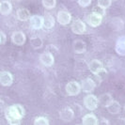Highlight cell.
Masks as SVG:
<instances>
[{"label": "cell", "instance_id": "obj_1", "mask_svg": "<svg viewBox=\"0 0 125 125\" xmlns=\"http://www.w3.org/2000/svg\"><path fill=\"white\" fill-rule=\"evenodd\" d=\"M25 114V108L22 106L21 104H13L11 106L8 107L6 109L5 115L13 117L15 119H21Z\"/></svg>", "mask_w": 125, "mask_h": 125}, {"label": "cell", "instance_id": "obj_2", "mask_svg": "<svg viewBox=\"0 0 125 125\" xmlns=\"http://www.w3.org/2000/svg\"><path fill=\"white\" fill-rule=\"evenodd\" d=\"M84 104L87 109L93 111L99 105V99L92 94H88L84 98Z\"/></svg>", "mask_w": 125, "mask_h": 125}, {"label": "cell", "instance_id": "obj_3", "mask_svg": "<svg viewBox=\"0 0 125 125\" xmlns=\"http://www.w3.org/2000/svg\"><path fill=\"white\" fill-rule=\"evenodd\" d=\"M81 85L75 81H71L66 85V92L70 96H76L81 91Z\"/></svg>", "mask_w": 125, "mask_h": 125}, {"label": "cell", "instance_id": "obj_4", "mask_svg": "<svg viewBox=\"0 0 125 125\" xmlns=\"http://www.w3.org/2000/svg\"><path fill=\"white\" fill-rule=\"evenodd\" d=\"M72 31L76 35H82L86 32V24L82 20H74L72 24Z\"/></svg>", "mask_w": 125, "mask_h": 125}, {"label": "cell", "instance_id": "obj_5", "mask_svg": "<svg viewBox=\"0 0 125 125\" xmlns=\"http://www.w3.org/2000/svg\"><path fill=\"white\" fill-rule=\"evenodd\" d=\"M0 83L3 87H10L13 83V76L10 73L2 71L0 73Z\"/></svg>", "mask_w": 125, "mask_h": 125}, {"label": "cell", "instance_id": "obj_6", "mask_svg": "<svg viewBox=\"0 0 125 125\" xmlns=\"http://www.w3.org/2000/svg\"><path fill=\"white\" fill-rule=\"evenodd\" d=\"M56 20L61 25H69L72 21V15H71V13H69L66 10H60L57 13Z\"/></svg>", "mask_w": 125, "mask_h": 125}, {"label": "cell", "instance_id": "obj_7", "mask_svg": "<svg viewBox=\"0 0 125 125\" xmlns=\"http://www.w3.org/2000/svg\"><path fill=\"white\" fill-rule=\"evenodd\" d=\"M95 86H96V83L94 81L92 78L88 77V78H86L85 80H83L81 83V88L82 90L84 92H87V93H90L92 92L95 88Z\"/></svg>", "mask_w": 125, "mask_h": 125}, {"label": "cell", "instance_id": "obj_8", "mask_svg": "<svg viewBox=\"0 0 125 125\" xmlns=\"http://www.w3.org/2000/svg\"><path fill=\"white\" fill-rule=\"evenodd\" d=\"M40 60L42 65H44L45 67H51L54 62H55V58L53 54L50 52H44L42 53L41 56H40Z\"/></svg>", "mask_w": 125, "mask_h": 125}, {"label": "cell", "instance_id": "obj_9", "mask_svg": "<svg viewBox=\"0 0 125 125\" xmlns=\"http://www.w3.org/2000/svg\"><path fill=\"white\" fill-rule=\"evenodd\" d=\"M102 17L103 16H101L99 14H96V13L94 12L90 13V14H88V17H87V23L90 26H92V27H97L102 23Z\"/></svg>", "mask_w": 125, "mask_h": 125}, {"label": "cell", "instance_id": "obj_10", "mask_svg": "<svg viewBox=\"0 0 125 125\" xmlns=\"http://www.w3.org/2000/svg\"><path fill=\"white\" fill-rule=\"evenodd\" d=\"M59 116H60V119H62L63 121H71L74 117V112L72 108L65 107L60 111Z\"/></svg>", "mask_w": 125, "mask_h": 125}, {"label": "cell", "instance_id": "obj_11", "mask_svg": "<svg viewBox=\"0 0 125 125\" xmlns=\"http://www.w3.org/2000/svg\"><path fill=\"white\" fill-rule=\"evenodd\" d=\"M26 37L22 31H15L11 35V41L16 45H23L25 42Z\"/></svg>", "mask_w": 125, "mask_h": 125}, {"label": "cell", "instance_id": "obj_12", "mask_svg": "<svg viewBox=\"0 0 125 125\" xmlns=\"http://www.w3.org/2000/svg\"><path fill=\"white\" fill-rule=\"evenodd\" d=\"M30 25L34 29H41L43 26V17L39 15H33L29 19Z\"/></svg>", "mask_w": 125, "mask_h": 125}, {"label": "cell", "instance_id": "obj_13", "mask_svg": "<svg viewBox=\"0 0 125 125\" xmlns=\"http://www.w3.org/2000/svg\"><path fill=\"white\" fill-rule=\"evenodd\" d=\"M73 47L76 54H83L87 50V44L82 40H75Z\"/></svg>", "mask_w": 125, "mask_h": 125}, {"label": "cell", "instance_id": "obj_14", "mask_svg": "<svg viewBox=\"0 0 125 125\" xmlns=\"http://www.w3.org/2000/svg\"><path fill=\"white\" fill-rule=\"evenodd\" d=\"M115 50L119 56H125V37H120L118 39V41L116 42Z\"/></svg>", "mask_w": 125, "mask_h": 125}, {"label": "cell", "instance_id": "obj_15", "mask_svg": "<svg viewBox=\"0 0 125 125\" xmlns=\"http://www.w3.org/2000/svg\"><path fill=\"white\" fill-rule=\"evenodd\" d=\"M102 68H104L103 63L101 62L100 60H98V59H93V60H91L90 62L88 63V69L93 74L97 73Z\"/></svg>", "mask_w": 125, "mask_h": 125}, {"label": "cell", "instance_id": "obj_16", "mask_svg": "<svg viewBox=\"0 0 125 125\" xmlns=\"http://www.w3.org/2000/svg\"><path fill=\"white\" fill-rule=\"evenodd\" d=\"M98 99H99V104H101L102 106H104V107H107L114 101L112 96L109 93L102 94Z\"/></svg>", "mask_w": 125, "mask_h": 125}, {"label": "cell", "instance_id": "obj_17", "mask_svg": "<svg viewBox=\"0 0 125 125\" xmlns=\"http://www.w3.org/2000/svg\"><path fill=\"white\" fill-rule=\"evenodd\" d=\"M11 10H12V6L9 1L4 0L0 3V12L2 15H9L11 12Z\"/></svg>", "mask_w": 125, "mask_h": 125}, {"label": "cell", "instance_id": "obj_18", "mask_svg": "<svg viewBox=\"0 0 125 125\" xmlns=\"http://www.w3.org/2000/svg\"><path fill=\"white\" fill-rule=\"evenodd\" d=\"M82 123L84 125H97L98 119L93 114H88L82 119Z\"/></svg>", "mask_w": 125, "mask_h": 125}, {"label": "cell", "instance_id": "obj_19", "mask_svg": "<svg viewBox=\"0 0 125 125\" xmlns=\"http://www.w3.org/2000/svg\"><path fill=\"white\" fill-rule=\"evenodd\" d=\"M16 14H17L18 20L22 21V22L27 21V20H29L30 17H31L29 10H26V9H19L18 10H17V12H16Z\"/></svg>", "mask_w": 125, "mask_h": 125}, {"label": "cell", "instance_id": "obj_20", "mask_svg": "<svg viewBox=\"0 0 125 125\" xmlns=\"http://www.w3.org/2000/svg\"><path fill=\"white\" fill-rule=\"evenodd\" d=\"M110 26L114 30H121L124 27V22L119 17H116L110 21Z\"/></svg>", "mask_w": 125, "mask_h": 125}, {"label": "cell", "instance_id": "obj_21", "mask_svg": "<svg viewBox=\"0 0 125 125\" xmlns=\"http://www.w3.org/2000/svg\"><path fill=\"white\" fill-rule=\"evenodd\" d=\"M55 25V18L51 14H46L43 17V26L46 29H51Z\"/></svg>", "mask_w": 125, "mask_h": 125}, {"label": "cell", "instance_id": "obj_22", "mask_svg": "<svg viewBox=\"0 0 125 125\" xmlns=\"http://www.w3.org/2000/svg\"><path fill=\"white\" fill-rule=\"evenodd\" d=\"M107 110H108V112L113 114V115H115V114H119L120 112V109H121V106H120V104H119V102H117V101H113L112 103L106 107Z\"/></svg>", "mask_w": 125, "mask_h": 125}, {"label": "cell", "instance_id": "obj_23", "mask_svg": "<svg viewBox=\"0 0 125 125\" xmlns=\"http://www.w3.org/2000/svg\"><path fill=\"white\" fill-rule=\"evenodd\" d=\"M107 71L104 68H102V69L97 73H95V78H94L93 80L94 81H96L97 80V83L96 84H100L101 82H103L105 78L107 77Z\"/></svg>", "mask_w": 125, "mask_h": 125}, {"label": "cell", "instance_id": "obj_24", "mask_svg": "<svg viewBox=\"0 0 125 125\" xmlns=\"http://www.w3.org/2000/svg\"><path fill=\"white\" fill-rule=\"evenodd\" d=\"M30 44H31V46L34 49H40V48L42 47L43 42H42V40L41 38L39 37L31 38L30 39Z\"/></svg>", "mask_w": 125, "mask_h": 125}, {"label": "cell", "instance_id": "obj_25", "mask_svg": "<svg viewBox=\"0 0 125 125\" xmlns=\"http://www.w3.org/2000/svg\"><path fill=\"white\" fill-rule=\"evenodd\" d=\"M42 5L46 9H54L56 5V0H42Z\"/></svg>", "mask_w": 125, "mask_h": 125}, {"label": "cell", "instance_id": "obj_26", "mask_svg": "<svg viewBox=\"0 0 125 125\" xmlns=\"http://www.w3.org/2000/svg\"><path fill=\"white\" fill-rule=\"evenodd\" d=\"M34 124L35 125H48L49 124V120L46 119L45 117H39L34 120Z\"/></svg>", "mask_w": 125, "mask_h": 125}, {"label": "cell", "instance_id": "obj_27", "mask_svg": "<svg viewBox=\"0 0 125 125\" xmlns=\"http://www.w3.org/2000/svg\"><path fill=\"white\" fill-rule=\"evenodd\" d=\"M6 116V119L9 122V124L10 125H20L21 124V119H15L13 117H10V116H8V115H5Z\"/></svg>", "mask_w": 125, "mask_h": 125}, {"label": "cell", "instance_id": "obj_28", "mask_svg": "<svg viewBox=\"0 0 125 125\" xmlns=\"http://www.w3.org/2000/svg\"><path fill=\"white\" fill-rule=\"evenodd\" d=\"M112 0H98V5L103 7L104 9H107L111 6Z\"/></svg>", "mask_w": 125, "mask_h": 125}, {"label": "cell", "instance_id": "obj_29", "mask_svg": "<svg viewBox=\"0 0 125 125\" xmlns=\"http://www.w3.org/2000/svg\"><path fill=\"white\" fill-rule=\"evenodd\" d=\"M105 9H104L103 7L101 6H96L93 8V12L96 13V14H99V15H101V16H104V14H105V10H104Z\"/></svg>", "mask_w": 125, "mask_h": 125}, {"label": "cell", "instance_id": "obj_30", "mask_svg": "<svg viewBox=\"0 0 125 125\" xmlns=\"http://www.w3.org/2000/svg\"><path fill=\"white\" fill-rule=\"evenodd\" d=\"M77 2H78V4L81 7H83V8L88 7L91 4V0H77Z\"/></svg>", "mask_w": 125, "mask_h": 125}, {"label": "cell", "instance_id": "obj_31", "mask_svg": "<svg viewBox=\"0 0 125 125\" xmlns=\"http://www.w3.org/2000/svg\"><path fill=\"white\" fill-rule=\"evenodd\" d=\"M7 42V36L3 31H0V43L5 44Z\"/></svg>", "mask_w": 125, "mask_h": 125}]
</instances>
